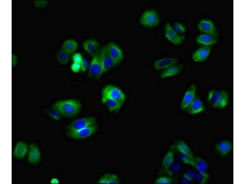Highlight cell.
Segmentation results:
<instances>
[{"label": "cell", "mask_w": 245, "mask_h": 184, "mask_svg": "<svg viewBox=\"0 0 245 184\" xmlns=\"http://www.w3.org/2000/svg\"><path fill=\"white\" fill-rule=\"evenodd\" d=\"M52 106L56 109L62 116L71 117L79 113L81 105L78 100L71 99L58 101Z\"/></svg>", "instance_id": "obj_1"}, {"label": "cell", "mask_w": 245, "mask_h": 184, "mask_svg": "<svg viewBox=\"0 0 245 184\" xmlns=\"http://www.w3.org/2000/svg\"><path fill=\"white\" fill-rule=\"evenodd\" d=\"M207 100L212 107L222 109L228 105L229 95L228 92L224 90H211L208 92Z\"/></svg>", "instance_id": "obj_2"}, {"label": "cell", "mask_w": 245, "mask_h": 184, "mask_svg": "<svg viewBox=\"0 0 245 184\" xmlns=\"http://www.w3.org/2000/svg\"><path fill=\"white\" fill-rule=\"evenodd\" d=\"M160 21V17L155 9L145 10L140 16L139 22L141 26L147 28H153L157 26Z\"/></svg>", "instance_id": "obj_3"}, {"label": "cell", "mask_w": 245, "mask_h": 184, "mask_svg": "<svg viewBox=\"0 0 245 184\" xmlns=\"http://www.w3.org/2000/svg\"><path fill=\"white\" fill-rule=\"evenodd\" d=\"M96 125V119L94 117L78 119L74 121L68 125L66 129V134Z\"/></svg>", "instance_id": "obj_4"}, {"label": "cell", "mask_w": 245, "mask_h": 184, "mask_svg": "<svg viewBox=\"0 0 245 184\" xmlns=\"http://www.w3.org/2000/svg\"><path fill=\"white\" fill-rule=\"evenodd\" d=\"M102 94L122 104L126 99V96L124 92L119 88L111 85H107L104 88Z\"/></svg>", "instance_id": "obj_5"}, {"label": "cell", "mask_w": 245, "mask_h": 184, "mask_svg": "<svg viewBox=\"0 0 245 184\" xmlns=\"http://www.w3.org/2000/svg\"><path fill=\"white\" fill-rule=\"evenodd\" d=\"M89 68V75L91 77L98 79L103 74L99 51L93 56Z\"/></svg>", "instance_id": "obj_6"}, {"label": "cell", "mask_w": 245, "mask_h": 184, "mask_svg": "<svg viewBox=\"0 0 245 184\" xmlns=\"http://www.w3.org/2000/svg\"><path fill=\"white\" fill-rule=\"evenodd\" d=\"M164 35L168 41L175 45L181 44L185 39L184 35H180L176 33L168 22L165 23L164 25Z\"/></svg>", "instance_id": "obj_7"}, {"label": "cell", "mask_w": 245, "mask_h": 184, "mask_svg": "<svg viewBox=\"0 0 245 184\" xmlns=\"http://www.w3.org/2000/svg\"><path fill=\"white\" fill-rule=\"evenodd\" d=\"M199 30L202 33L218 36L219 32L213 22L209 19L201 20L197 25Z\"/></svg>", "instance_id": "obj_8"}, {"label": "cell", "mask_w": 245, "mask_h": 184, "mask_svg": "<svg viewBox=\"0 0 245 184\" xmlns=\"http://www.w3.org/2000/svg\"><path fill=\"white\" fill-rule=\"evenodd\" d=\"M99 53L102 66L103 73L116 65L109 54L107 44L104 45L99 50Z\"/></svg>", "instance_id": "obj_9"}, {"label": "cell", "mask_w": 245, "mask_h": 184, "mask_svg": "<svg viewBox=\"0 0 245 184\" xmlns=\"http://www.w3.org/2000/svg\"><path fill=\"white\" fill-rule=\"evenodd\" d=\"M196 86L192 83L185 92L180 104V108L183 111L187 108L194 99L196 95Z\"/></svg>", "instance_id": "obj_10"}, {"label": "cell", "mask_w": 245, "mask_h": 184, "mask_svg": "<svg viewBox=\"0 0 245 184\" xmlns=\"http://www.w3.org/2000/svg\"><path fill=\"white\" fill-rule=\"evenodd\" d=\"M27 158L28 162L33 165H37L40 161L41 152L39 147L36 144L32 143L29 146Z\"/></svg>", "instance_id": "obj_11"}, {"label": "cell", "mask_w": 245, "mask_h": 184, "mask_svg": "<svg viewBox=\"0 0 245 184\" xmlns=\"http://www.w3.org/2000/svg\"><path fill=\"white\" fill-rule=\"evenodd\" d=\"M98 128V126L96 125L68 134L66 135L71 139H84L93 135L97 131Z\"/></svg>", "instance_id": "obj_12"}, {"label": "cell", "mask_w": 245, "mask_h": 184, "mask_svg": "<svg viewBox=\"0 0 245 184\" xmlns=\"http://www.w3.org/2000/svg\"><path fill=\"white\" fill-rule=\"evenodd\" d=\"M107 45L111 57L116 65L119 64L124 57L122 49L118 44L113 42L109 43L107 44Z\"/></svg>", "instance_id": "obj_13"}, {"label": "cell", "mask_w": 245, "mask_h": 184, "mask_svg": "<svg viewBox=\"0 0 245 184\" xmlns=\"http://www.w3.org/2000/svg\"><path fill=\"white\" fill-rule=\"evenodd\" d=\"M175 150V145L174 144L170 147L165 154L161 163V172H167L174 163Z\"/></svg>", "instance_id": "obj_14"}, {"label": "cell", "mask_w": 245, "mask_h": 184, "mask_svg": "<svg viewBox=\"0 0 245 184\" xmlns=\"http://www.w3.org/2000/svg\"><path fill=\"white\" fill-rule=\"evenodd\" d=\"M211 50V46H202L192 53V59L195 62H203L208 58Z\"/></svg>", "instance_id": "obj_15"}, {"label": "cell", "mask_w": 245, "mask_h": 184, "mask_svg": "<svg viewBox=\"0 0 245 184\" xmlns=\"http://www.w3.org/2000/svg\"><path fill=\"white\" fill-rule=\"evenodd\" d=\"M29 146L25 142L20 140L15 144L12 151L13 156L16 159H21L27 156Z\"/></svg>", "instance_id": "obj_16"}, {"label": "cell", "mask_w": 245, "mask_h": 184, "mask_svg": "<svg viewBox=\"0 0 245 184\" xmlns=\"http://www.w3.org/2000/svg\"><path fill=\"white\" fill-rule=\"evenodd\" d=\"M178 58L175 57H167L158 59L155 61L153 64V68L156 70H164L171 66L177 63Z\"/></svg>", "instance_id": "obj_17"}, {"label": "cell", "mask_w": 245, "mask_h": 184, "mask_svg": "<svg viewBox=\"0 0 245 184\" xmlns=\"http://www.w3.org/2000/svg\"><path fill=\"white\" fill-rule=\"evenodd\" d=\"M205 109V106L203 101L196 96L185 111L190 115H194L202 113Z\"/></svg>", "instance_id": "obj_18"}, {"label": "cell", "mask_w": 245, "mask_h": 184, "mask_svg": "<svg viewBox=\"0 0 245 184\" xmlns=\"http://www.w3.org/2000/svg\"><path fill=\"white\" fill-rule=\"evenodd\" d=\"M191 165L198 171L209 178L208 165L202 158L198 156H194L192 159Z\"/></svg>", "instance_id": "obj_19"}, {"label": "cell", "mask_w": 245, "mask_h": 184, "mask_svg": "<svg viewBox=\"0 0 245 184\" xmlns=\"http://www.w3.org/2000/svg\"><path fill=\"white\" fill-rule=\"evenodd\" d=\"M232 148V142L228 140H222L217 143L214 146V149L220 155L225 156L228 155Z\"/></svg>", "instance_id": "obj_20"}, {"label": "cell", "mask_w": 245, "mask_h": 184, "mask_svg": "<svg viewBox=\"0 0 245 184\" xmlns=\"http://www.w3.org/2000/svg\"><path fill=\"white\" fill-rule=\"evenodd\" d=\"M218 40V36L202 33L195 38L196 43L202 46H211L217 43Z\"/></svg>", "instance_id": "obj_21"}, {"label": "cell", "mask_w": 245, "mask_h": 184, "mask_svg": "<svg viewBox=\"0 0 245 184\" xmlns=\"http://www.w3.org/2000/svg\"><path fill=\"white\" fill-rule=\"evenodd\" d=\"M99 43L95 39H89L85 40L82 43L84 49L91 56H93L99 52Z\"/></svg>", "instance_id": "obj_22"}, {"label": "cell", "mask_w": 245, "mask_h": 184, "mask_svg": "<svg viewBox=\"0 0 245 184\" xmlns=\"http://www.w3.org/2000/svg\"><path fill=\"white\" fill-rule=\"evenodd\" d=\"M183 68V65L176 64L163 70L160 74V77L161 79H164L175 75L180 73Z\"/></svg>", "instance_id": "obj_23"}, {"label": "cell", "mask_w": 245, "mask_h": 184, "mask_svg": "<svg viewBox=\"0 0 245 184\" xmlns=\"http://www.w3.org/2000/svg\"><path fill=\"white\" fill-rule=\"evenodd\" d=\"M102 102L111 112L119 110L122 105V104L103 94H102Z\"/></svg>", "instance_id": "obj_24"}, {"label": "cell", "mask_w": 245, "mask_h": 184, "mask_svg": "<svg viewBox=\"0 0 245 184\" xmlns=\"http://www.w3.org/2000/svg\"><path fill=\"white\" fill-rule=\"evenodd\" d=\"M176 150L182 154L193 158V153L186 142L183 140H179L174 144Z\"/></svg>", "instance_id": "obj_25"}, {"label": "cell", "mask_w": 245, "mask_h": 184, "mask_svg": "<svg viewBox=\"0 0 245 184\" xmlns=\"http://www.w3.org/2000/svg\"><path fill=\"white\" fill-rule=\"evenodd\" d=\"M78 46V43L76 40L72 39H68L64 42L62 49L70 55L76 50Z\"/></svg>", "instance_id": "obj_26"}, {"label": "cell", "mask_w": 245, "mask_h": 184, "mask_svg": "<svg viewBox=\"0 0 245 184\" xmlns=\"http://www.w3.org/2000/svg\"><path fill=\"white\" fill-rule=\"evenodd\" d=\"M171 25L175 32L180 35H184L183 34L186 31L185 26L181 22H175Z\"/></svg>", "instance_id": "obj_27"}, {"label": "cell", "mask_w": 245, "mask_h": 184, "mask_svg": "<svg viewBox=\"0 0 245 184\" xmlns=\"http://www.w3.org/2000/svg\"><path fill=\"white\" fill-rule=\"evenodd\" d=\"M57 57L58 61L60 63L65 64L68 62L70 59V54L62 49L58 52Z\"/></svg>", "instance_id": "obj_28"}, {"label": "cell", "mask_w": 245, "mask_h": 184, "mask_svg": "<svg viewBox=\"0 0 245 184\" xmlns=\"http://www.w3.org/2000/svg\"><path fill=\"white\" fill-rule=\"evenodd\" d=\"M48 116L51 119L56 121H59L61 118L62 115L55 108L52 106L47 111Z\"/></svg>", "instance_id": "obj_29"}, {"label": "cell", "mask_w": 245, "mask_h": 184, "mask_svg": "<svg viewBox=\"0 0 245 184\" xmlns=\"http://www.w3.org/2000/svg\"><path fill=\"white\" fill-rule=\"evenodd\" d=\"M174 183V180L170 177L161 176L156 178L154 182L155 184H171Z\"/></svg>", "instance_id": "obj_30"}, {"label": "cell", "mask_w": 245, "mask_h": 184, "mask_svg": "<svg viewBox=\"0 0 245 184\" xmlns=\"http://www.w3.org/2000/svg\"><path fill=\"white\" fill-rule=\"evenodd\" d=\"M209 178L197 171H195L194 180H196L198 183H205Z\"/></svg>", "instance_id": "obj_31"}, {"label": "cell", "mask_w": 245, "mask_h": 184, "mask_svg": "<svg viewBox=\"0 0 245 184\" xmlns=\"http://www.w3.org/2000/svg\"><path fill=\"white\" fill-rule=\"evenodd\" d=\"M121 183V180L117 175L113 173H110L109 184H120Z\"/></svg>", "instance_id": "obj_32"}, {"label": "cell", "mask_w": 245, "mask_h": 184, "mask_svg": "<svg viewBox=\"0 0 245 184\" xmlns=\"http://www.w3.org/2000/svg\"><path fill=\"white\" fill-rule=\"evenodd\" d=\"M183 177L189 181L194 179L195 171L190 170L186 171L183 175Z\"/></svg>", "instance_id": "obj_33"}, {"label": "cell", "mask_w": 245, "mask_h": 184, "mask_svg": "<svg viewBox=\"0 0 245 184\" xmlns=\"http://www.w3.org/2000/svg\"><path fill=\"white\" fill-rule=\"evenodd\" d=\"M110 173H106L102 175L99 179L97 183L99 184H108Z\"/></svg>", "instance_id": "obj_34"}, {"label": "cell", "mask_w": 245, "mask_h": 184, "mask_svg": "<svg viewBox=\"0 0 245 184\" xmlns=\"http://www.w3.org/2000/svg\"><path fill=\"white\" fill-rule=\"evenodd\" d=\"M179 158L183 163L191 165L192 159L188 156L180 154Z\"/></svg>", "instance_id": "obj_35"}, {"label": "cell", "mask_w": 245, "mask_h": 184, "mask_svg": "<svg viewBox=\"0 0 245 184\" xmlns=\"http://www.w3.org/2000/svg\"><path fill=\"white\" fill-rule=\"evenodd\" d=\"M83 59L81 54L79 52L75 53L72 56V59L74 63H81Z\"/></svg>", "instance_id": "obj_36"}, {"label": "cell", "mask_w": 245, "mask_h": 184, "mask_svg": "<svg viewBox=\"0 0 245 184\" xmlns=\"http://www.w3.org/2000/svg\"><path fill=\"white\" fill-rule=\"evenodd\" d=\"M81 70L83 72L85 71L89 67L88 60L85 58H83L81 63Z\"/></svg>", "instance_id": "obj_37"}, {"label": "cell", "mask_w": 245, "mask_h": 184, "mask_svg": "<svg viewBox=\"0 0 245 184\" xmlns=\"http://www.w3.org/2000/svg\"><path fill=\"white\" fill-rule=\"evenodd\" d=\"M71 70L74 72L77 73L81 70V63H74L71 66Z\"/></svg>", "instance_id": "obj_38"}, {"label": "cell", "mask_w": 245, "mask_h": 184, "mask_svg": "<svg viewBox=\"0 0 245 184\" xmlns=\"http://www.w3.org/2000/svg\"><path fill=\"white\" fill-rule=\"evenodd\" d=\"M59 182L58 179L55 177L52 178L50 181V183L51 184H58Z\"/></svg>", "instance_id": "obj_39"}]
</instances>
